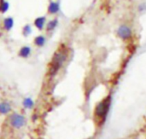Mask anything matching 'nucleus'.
<instances>
[{
  "mask_svg": "<svg viewBox=\"0 0 146 139\" xmlns=\"http://www.w3.org/2000/svg\"><path fill=\"white\" fill-rule=\"evenodd\" d=\"M14 26V20L11 17H7L3 20V28L6 31H9Z\"/></svg>",
  "mask_w": 146,
  "mask_h": 139,
  "instance_id": "nucleus-9",
  "label": "nucleus"
},
{
  "mask_svg": "<svg viewBox=\"0 0 146 139\" xmlns=\"http://www.w3.org/2000/svg\"><path fill=\"white\" fill-rule=\"evenodd\" d=\"M146 9V5L145 4H140L139 6V11H144Z\"/></svg>",
  "mask_w": 146,
  "mask_h": 139,
  "instance_id": "nucleus-15",
  "label": "nucleus"
},
{
  "mask_svg": "<svg viewBox=\"0 0 146 139\" xmlns=\"http://www.w3.org/2000/svg\"><path fill=\"white\" fill-rule=\"evenodd\" d=\"M34 44L38 46V47H42L44 46V44H45V38L42 35H38L34 38Z\"/></svg>",
  "mask_w": 146,
  "mask_h": 139,
  "instance_id": "nucleus-10",
  "label": "nucleus"
},
{
  "mask_svg": "<svg viewBox=\"0 0 146 139\" xmlns=\"http://www.w3.org/2000/svg\"><path fill=\"white\" fill-rule=\"evenodd\" d=\"M57 23H58V21L57 19H54V20H51L48 23H47V26H46V30L48 32H50L52 30L55 29V27L57 26Z\"/></svg>",
  "mask_w": 146,
  "mask_h": 139,
  "instance_id": "nucleus-11",
  "label": "nucleus"
},
{
  "mask_svg": "<svg viewBox=\"0 0 146 139\" xmlns=\"http://www.w3.org/2000/svg\"><path fill=\"white\" fill-rule=\"evenodd\" d=\"M9 4L8 2L3 1V0H2L0 2V12L5 13L9 9Z\"/></svg>",
  "mask_w": 146,
  "mask_h": 139,
  "instance_id": "nucleus-13",
  "label": "nucleus"
},
{
  "mask_svg": "<svg viewBox=\"0 0 146 139\" xmlns=\"http://www.w3.org/2000/svg\"><path fill=\"white\" fill-rule=\"evenodd\" d=\"M22 104H23L24 108H26V109H32V108L33 107V105H34V103H33V101L32 100V98L27 97V98H25V99L23 100Z\"/></svg>",
  "mask_w": 146,
  "mask_h": 139,
  "instance_id": "nucleus-12",
  "label": "nucleus"
},
{
  "mask_svg": "<svg viewBox=\"0 0 146 139\" xmlns=\"http://www.w3.org/2000/svg\"><path fill=\"white\" fill-rule=\"evenodd\" d=\"M117 35L123 40H127L129 39L132 35H133V32L132 29L127 26V25H121L118 29H117Z\"/></svg>",
  "mask_w": 146,
  "mask_h": 139,
  "instance_id": "nucleus-4",
  "label": "nucleus"
},
{
  "mask_svg": "<svg viewBox=\"0 0 146 139\" xmlns=\"http://www.w3.org/2000/svg\"><path fill=\"white\" fill-rule=\"evenodd\" d=\"M9 121H10V125L14 128L20 129L22 126H24V125L26 123V119H25V117L23 115L14 113L9 117Z\"/></svg>",
  "mask_w": 146,
  "mask_h": 139,
  "instance_id": "nucleus-3",
  "label": "nucleus"
},
{
  "mask_svg": "<svg viewBox=\"0 0 146 139\" xmlns=\"http://www.w3.org/2000/svg\"><path fill=\"white\" fill-rule=\"evenodd\" d=\"M45 17L44 16H40V17H38L35 19L34 21V26L38 29V30H42L44 26V24H45Z\"/></svg>",
  "mask_w": 146,
  "mask_h": 139,
  "instance_id": "nucleus-5",
  "label": "nucleus"
},
{
  "mask_svg": "<svg viewBox=\"0 0 146 139\" xmlns=\"http://www.w3.org/2000/svg\"><path fill=\"white\" fill-rule=\"evenodd\" d=\"M66 60H67V52L64 50H60L56 51L54 54L52 60L50 63L49 75L51 77L55 76L58 73L63 63L66 62Z\"/></svg>",
  "mask_w": 146,
  "mask_h": 139,
  "instance_id": "nucleus-1",
  "label": "nucleus"
},
{
  "mask_svg": "<svg viewBox=\"0 0 146 139\" xmlns=\"http://www.w3.org/2000/svg\"><path fill=\"white\" fill-rule=\"evenodd\" d=\"M30 54H31V48L29 46H23L19 50V56L23 57V58L28 57Z\"/></svg>",
  "mask_w": 146,
  "mask_h": 139,
  "instance_id": "nucleus-7",
  "label": "nucleus"
},
{
  "mask_svg": "<svg viewBox=\"0 0 146 139\" xmlns=\"http://www.w3.org/2000/svg\"><path fill=\"white\" fill-rule=\"evenodd\" d=\"M22 32H23V35H24V36H28V35L32 32V28H31V26H30L29 25H26V26L23 27Z\"/></svg>",
  "mask_w": 146,
  "mask_h": 139,
  "instance_id": "nucleus-14",
  "label": "nucleus"
},
{
  "mask_svg": "<svg viewBox=\"0 0 146 139\" xmlns=\"http://www.w3.org/2000/svg\"><path fill=\"white\" fill-rule=\"evenodd\" d=\"M110 104H111V97L109 96L107 98L100 102L95 109V115L98 119H99L102 121V123H104L107 118V115L110 109Z\"/></svg>",
  "mask_w": 146,
  "mask_h": 139,
  "instance_id": "nucleus-2",
  "label": "nucleus"
},
{
  "mask_svg": "<svg viewBox=\"0 0 146 139\" xmlns=\"http://www.w3.org/2000/svg\"><path fill=\"white\" fill-rule=\"evenodd\" d=\"M88 139H91V138H88Z\"/></svg>",
  "mask_w": 146,
  "mask_h": 139,
  "instance_id": "nucleus-16",
  "label": "nucleus"
},
{
  "mask_svg": "<svg viewBox=\"0 0 146 139\" xmlns=\"http://www.w3.org/2000/svg\"><path fill=\"white\" fill-rule=\"evenodd\" d=\"M60 9L59 4L56 2H50L48 7V12L50 14H56Z\"/></svg>",
  "mask_w": 146,
  "mask_h": 139,
  "instance_id": "nucleus-6",
  "label": "nucleus"
},
{
  "mask_svg": "<svg viewBox=\"0 0 146 139\" xmlns=\"http://www.w3.org/2000/svg\"><path fill=\"white\" fill-rule=\"evenodd\" d=\"M11 111V106L8 103H0V114L6 115Z\"/></svg>",
  "mask_w": 146,
  "mask_h": 139,
  "instance_id": "nucleus-8",
  "label": "nucleus"
}]
</instances>
